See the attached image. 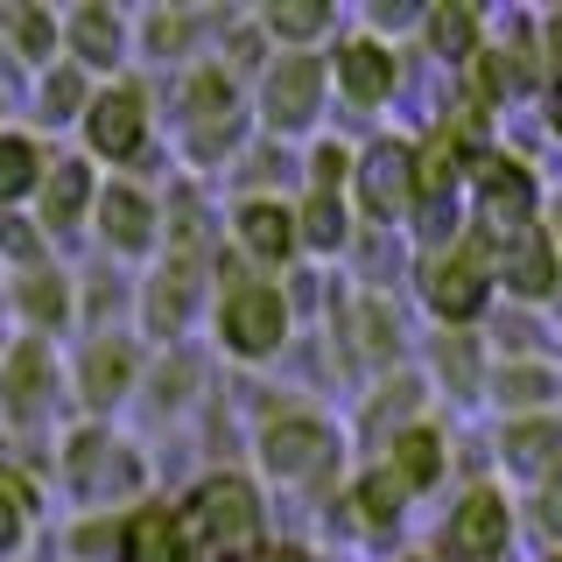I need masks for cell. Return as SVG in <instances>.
<instances>
[{"mask_svg": "<svg viewBox=\"0 0 562 562\" xmlns=\"http://www.w3.org/2000/svg\"><path fill=\"white\" fill-rule=\"evenodd\" d=\"M43 148H35L29 134H0V211L35 198V183H43Z\"/></svg>", "mask_w": 562, "mask_h": 562, "instance_id": "5bb4252c", "label": "cell"}, {"mask_svg": "<svg viewBox=\"0 0 562 562\" xmlns=\"http://www.w3.org/2000/svg\"><path fill=\"white\" fill-rule=\"evenodd\" d=\"M85 204H92V169L85 162H49L43 183H35V211H43V225H78Z\"/></svg>", "mask_w": 562, "mask_h": 562, "instance_id": "ba28073f", "label": "cell"}, {"mask_svg": "<svg viewBox=\"0 0 562 562\" xmlns=\"http://www.w3.org/2000/svg\"><path fill=\"white\" fill-rule=\"evenodd\" d=\"M429 303L443 310V316H471V310L485 303L479 268H471V260H436V268H429Z\"/></svg>", "mask_w": 562, "mask_h": 562, "instance_id": "2e32d148", "label": "cell"}, {"mask_svg": "<svg viewBox=\"0 0 562 562\" xmlns=\"http://www.w3.org/2000/svg\"><path fill=\"white\" fill-rule=\"evenodd\" d=\"M555 49H562V22H555Z\"/></svg>", "mask_w": 562, "mask_h": 562, "instance_id": "74e56055", "label": "cell"}, {"mask_svg": "<svg viewBox=\"0 0 562 562\" xmlns=\"http://www.w3.org/2000/svg\"><path fill=\"white\" fill-rule=\"evenodd\" d=\"M148 134V113H140V92L134 85H113V92L85 99V140L105 155V162H127Z\"/></svg>", "mask_w": 562, "mask_h": 562, "instance_id": "3957f363", "label": "cell"}, {"mask_svg": "<svg viewBox=\"0 0 562 562\" xmlns=\"http://www.w3.org/2000/svg\"><path fill=\"white\" fill-rule=\"evenodd\" d=\"M120 555L127 562H183V520L162 514V506H140L120 535Z\"/></svg>", "mask_w": 562, "mask_h": 562, "instance_id": "30bf717a", "label": "cell"}, {"mask_svg": "<svg viewBox=\"0 0 562 562\" xmlns=\"http://www.w3.org/2000/svg\"><path fill=\"white\" fill-rule=\"evenodd\" d=\"M527 204H535V190H527V169L514 162H499L485 176V233L499 239V246H520L535 225H527Z\"/></svg>", "mask_w": 562, "mask_h": 562, "instance_id": "277c9868", "label": "cell"}, {"mask_svg": "<svg viewBox=\"0 0 562 562\" xmlns=\"http://www.w3.org/2000/svg\"><path fill=\"white\" fill-rule=\"evenodd\" d=\"M0 246H8V254L22 260V274L35 268V254H43V239H35V233H29V218H14V211L0 218Z\"/></svg>", "mask_w": 562, "mask_h": 562, "instance_id": "d6a6232c", "label": "cell"}, {"mask_svg": "<svg viewBox=\"0 0 562 562\" xmlns=\"http://www.w3.org/2000/svg\"><path fill=\"white\" fill-rule=\"evenodd\" d=\"M450 549H457V555H499V549H506V506L492 499V492H479V499L457 506Z\"/></svg>", "mask_w": 562, "mask_h": 562, "instance_id": "7c38bea8", "label": "cell"}, {"mask_svg": "<svg viewBox=\"0 0 562 562\" xmlns=\"http://www.w3.org/2000/svg\"><path fill=\"white\" fill-rule=\"evenodd\" d=\"M233 85L218 78V70H204V78H190V148L198 155H218L225 140H233Z\"/></svg>", "mask_w": 562, "mask_h": 562, "instance_id": "8992f818", "label": "cell"}, {"mask_svg": "<svg viewBox=\"0 0 562 562\" xmlns=\"http://www.w3.org/2000/svg\"><path fill=\"white\" fill-rule=\"evenodd\" d=\"M43 105H49V120H64L70 105H85V85H78V70H49V85H43Z\"/></svg>", "mask_w": 562, "mask_h": 562, "instance_id": "1f68e13d", "label": "cell"}, {"mask_svg": "<svg viewBox=\"0 0 562 562\" xmlns=\"http://www.w3.org/2000/svg\"><path fill=\"white\" fill-rule=\"evenodd\" d=\"M183 310H190V274L176 268V274L155 281V295H148V324H155V330H176V324H183Z\"/></svg>", "mask_w": 562, "mask_h": 562, "instance_id": "484cf974", "label": "cell"}, {"mask_svg": "<svg viewBox=\"0 0 562 562\" xmlns=\"http://www.w3.org/2000/svg\"><path fill=\"white\" fill-rule=\"evenodd\" d=\"M443 380L457 386V394L479 380V359H471V345H464V338H443Z\"/></svg>", "mask_w": 562, "mask_h": 562, "instance_id": "836d02e7", "label": "cell"}, {"mask_svg": "<svg viewBox=\"0 0 562 562\" xmlns=\"http://www.w3.org/2000/svg\"><path fill=\"white\" fill-rule=\"evenodd\" d=\"M324 22H330L324 0H289V8H268V29H274V35H295V43H303V35H316Z\"/></svg>", "mask_w": 562, "mask_h": 562, "instance_id": "f1b7e54d", "label": "cell"}, {"mask_svg": "<svg viewBox=\"0 0 562 562\" xmlns=\"http://www.w3.org/2000/svg\"><path fill=\"white\" fill-rule=\"evenodd\" d=\"M359 183H366V204H373L380 218H386V211H394V204H401V198H408V190H415V155L386 140V148H373V155H366Z\"/></svg>", "mask_w": 562, "mask_h": 562, "instance_id": "4fadbf2b", "label": "cell"}, {"mask_svg": "<svg viewBox=\"0 0 562 562\" xmlns=\"http://www.w3.org/2000/svg\"><path fill=\"white\" fill-rule=\"evenodd\" d=\"M0 35H14V57L22 64L57 57V14H43V8H0Z\"/></svg>", "mask_w": 562, "mask_h": 562, "instance_id": "e0dca14e", "label": "cell"}, {"mask_svg": "<svg viewBox=\"0 0 562 562\" xmlns=\"http://www.w3.org/2000/svg\"><path fill=\"white\" fill-rule=\"evenodd\" d=\"M190 527H198V535H211L218 549H239V541H254V527H260L254 485H246V479H211V485H198L183 535H190Z\"/></svg>", "mask_w": 562, "mask_h": 562, "instance_id": "6da1fadb", "label": "cell"}, {"mask_svg": "<svg viewBox=\"0 0 562 562\" xmlns=\"http://www.w3.org/2000/svg\"><path fill=\"white\" fill-rule=\"evenodd\" d=\"M316 99H324V64L316 57H289L268 78V120L274 127H303V120L316 113Z\"/></svg>", "mask_w": 562, "mask_h": 562, "instance_id": "52a82bcc", "label": "cell"}, {"mask_svg": "<svg viewBox=\"0 0 562 562\" xmlns=\"http://www.w3.org/2000/svg\"><path fill=\"white\" fill-rule=\"evenodd\" d=\"M338 70H345V92L359 99V105H373L386 85H394V57H380L373 43H351L345 57H338Z\"/></svg>", "mask_w": 562, "mask_h": 562, "instance_id": "d6986e66", "label": "cell"}, {"mask_svg": "<svg viewBox=\"0 0 562 562\" xmlns=\"http://www.w3.org/2000/svg\"><path fill=\"white\" fill-rule=\"evenodd\" d=\"M64 35H70V49H78V64H113L120 57V14L113 8L64 14Z\"/></svg>", "mask_w": 562, "mask_h": 562, "instance_id": "9a60e30c", "label": "cell"}, {"mask_svg": "<svg viewBox=\"0 0 562 562\" xmlns=\"http://www.w3.org/2000/svg\"><path fill=\"white\" fill-rule=\"evenodd\" d=\"M330 436L316 429V422H274L268 443H260V457H268V471H281V479H310L316 464H324Z\"/></svg>", "mask_w": 562, "mask_h": 562, "instance_id": "9c48e42d", "label": "cell"}, {"mask_svg": "<svg viewBox=\"0 0 562 562\" xmlns=\"http://www.w3.org/2000/svg\"><path fill=\"white\" fill-rule=\"evenodd\" d=\"M394 464H401V471H394L401 485H429L436 464H443V457H436V436H422V429L401 436V443H394Z\"/></svg>", "mask_w": 562, "mask_h": 562, "instance_id": "d4e9b609", "label": "cell"}, {"mask_svg": "<svg viewBox=\"0 0 562 562\" xmlns=\"http://www.w3.org/2000/svg\"><path fill=\"white\" fill-rule=\"evenodd\" d=\"M43 401H49V351L35 338H22L8 351V373H0V408H8L14 422H35Z\"/></svg>", "mask_w": 562, "mask_h": 562, "instance_id": "5b68a950", "label": "cell"}, {"mask_svg": "<svg viewBox=\"0 0 562 562\" xmlns=\"http://www.w3.org/2000/svg\"><path fill=\"white\" fill-rule=\"evenodd\" d=\"M99 233L120 246V254H140L155 239V211L140 190H99Z\"/></svg>", "mask_w": 562, "mask_h": 562, "instance_id": "8fae6325", "label": "cell"}, {"mask_svg": "<svg viewBox=\"0 0 562 562\" xmlns=\"http://www.w3.org/2000/svg\"><path fill=\"white\" fill-rule=\"evenodd\" d=\"M239 239H246V254H260V260H281L295 246V218L281 204H246L239 211Z\"/></svg>", "mask_w": 562, "mask_h": 562, "instance_id": "ac0fdd59", "label": "cell"}, {"mask_svg": "<svg viewBox=\"0 0 562 562\" xmlns=\"http://www.w3.org/2000/svg\"><path fill=\"white\" fill-rule=\"evenodd\" d=\"M218 330H225V345L246 351V359H260V351H274L281 345V330H289V310H281V295L274 289H260V281H246V289L225 295V310H218Z\"/></svg>", "mask_w": 562, "mask_h": 562, "instance_id": "7a4b0ae2", "label": "cell"}, {"mask_svg": "<svg viewBox=\"0 0 562 562\" xmlns=\"http://www.w3.org/2000/svg\"><path fill=\"white\" fill-rule=\"evenodd\" d=\"M127 380H134V359L120 345H92V351H85V401L105 408V401L127 394Z\"/></svg>", "mask_w": 562, "mask_h": 562, "instance_id": "ffe728a7", "label": "cell"}, {"mask_svg": "<svg viewBox=\"0 0 562 562\" xmlns=\"http://www.w3.org/2000/svg\"><path fill=\"white\" fill-rule=\"evenodd\" d=\"M29 485L14 479V471H0V555H14L22 549V535H29Z\"/></svg>", "mask_w": 562, "mask_h": 562, "instance_id": "603a6c76", "label": "cell"}, {"mask_svg": "<svg viewBox=\"0 0 562 562\" xmlns=\"http://www.w3.org/2000/svg\"><path fill=\"white\" fill-rule=\"evenodd\" d=\"M338 233H345L338 204H330V190H316L310 211H303V239H310V246H338Z\"/></svg>", "mask_w": 562, "mask_h": 562, "instance_id": "4dcf8cb0", "label": "cell"}, {"mask_svg": "<svg viewBox=\"0 0 562 562\" xmlns=\"http://www.w3.org/2000/svg\"><path fill=\"white\" fill-rule=\"evenodd\" d=\"M541 520H549V535H562V479L549 485V499H541Z\"/></svg>", "mask_w": 562, "mask_h": 562, "instance_id": "d590c367", "label": "cell"}, {"mask_svg": "<svg viewBox=\"0 0 562 562\" xmlns=\"http://www.w3.org/2000/svg\"><path fill=\"white\" fill-rule=\"evenodd\" d=\"M506 450H514L520 471H541L562 450V429H555V422H520V429H506Z\"/></svg>", "mask_w": 562, "mask_h": 562, "instance_id": "cb8c5ba5", "label": "cell"}, {"mask_svg": "<svg viewBox=\"0 0 562 562\" xmlns=\"http://www.w3.org/2000/svg\"><path fill=\"white\" fill-rule=\"evenodd\" d=\"M555 127H562V99H555Z\"/></svg>", "mask_w": 562, "mask_h": 562, "instance_id": "8d00e7d4", "label": "cell"}, {"mask_svg": "<svg viewBox=\"0 0 562 562\" xmlns=\"http://www.w3.org/2000/svg\"><path fill=\"white\" fill-rule=\"evenodd\" d=\"M506 401H541L549 394V373H535V366H520V373H506V386H499Z\"/></svg>", "mask_w": 562, "mask_h": 562, "instance_id": "e575fe53", "label": "cell"}, {"mask_svg": "<svg viewBox=\"0 0 562 562\" xmlns=\"http://www.w3.org/2000/svg\"><path fill=\"white\" fill-rule=\"evenodd\" d=\"M514 289H527V295H541V289H555V254H549V239L541 233H527L520 246H514Z\"/></svg>", "mask_w": 562, "mask_h": 562, "instance_id": "7402d4cb", "label": "cell"}, {"mask_svg": "<svg viewBox=\"0 0 562 562\" xmlns=\"http://www.w3.org/2000/svg\"><path fill=\"white\" fill-rule=\"evenodd\" d=\"M14 303H22V316H35V324H64V310H70V295H64V274H49V268H29L22 281H14Z\"/></svg>", "mask_w": 562, "mask_h": 562, "instance_id": "44dd1931", "label": "cell"}, {"mask_svg": "<svg viewBox=\"0 0 562 562\" xmlns=\"http://www.w3.org/2000/svg\"><path fill=\"white\" fill-rule=\"evenodd\" d=\"M401 499H408V485H401L394 471H380V479H366V485H359V514L373 520V527L394 520V514H401Z\"/></svg>", "mask_w": 562, "mask_h": 562, "instance_id": "4316f807", "label": "cell"}, {"mask_svg": "<svg viewBox=\"0 0 562 562\" xmlns=\"http://www.w3.org/2000/svg\"><path fill=\"white\" fill-rule=\"evenodd\" d=\"M429 35H436V49H443V57H464V49H471V14L464 8H436L429 14Z\"/></svg>", "mask_w": 562, "mask_h": 562, "instance_id": "f546056e", "label": "cell"}, {"mask_svg": "<svg viewBox=\"0 0 562 562\" xmlns=\"http://www.w3.org/2000/svg\"><path fill=\"white\" fill-rule=\"evenodd\" d=\"M450 176H457V140L443 134V140H436V148L415 162V190H422V198H443V190H450Z\"/></svg>", "mask_w": 562, "mask_h": 562, "instance_id": "83f0119b", "label": "cell"}]
</instances>
